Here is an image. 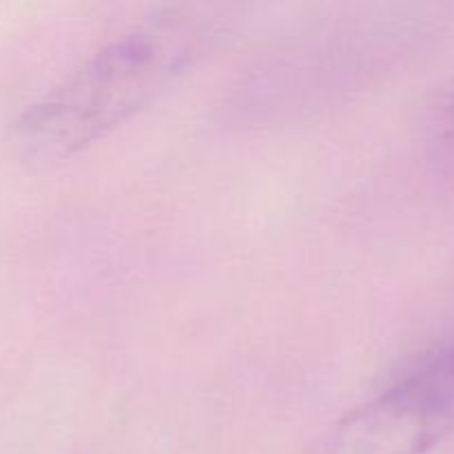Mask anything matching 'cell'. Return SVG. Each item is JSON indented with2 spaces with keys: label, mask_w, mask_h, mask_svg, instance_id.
Segmentation results:
<instances>
[{
  "label": "cell",
  "mask_w": 454,
  "mask_h": 454,
  "mask_svg": "<svg viewBox=\"0 0 454 454\" xmlns=\"http://www.w3.org/2000/svg\"><path fill=\"white\" fill-rule=\"evenodd\" d=\"M233 4H173L80 62L13 122V146L34 167L75 158L173 89L238 27Z\"/></svg>",
  "instance_id": "6da1fadb"
},
{
  "label": "cell",
  "mask_w": 454,
  "mask_h": 454,
  "mask_svg": "<svg viewBox=\"0 0 454 454\" xmlns=\"http://www.w3.org/2000/svg\"><path fill=\"white\" fill-rule=\"evenodd\" d=\"M454 433V340L353 408L310 454H428Z\"/></svg>",
  "instance_id": "7a4b0ae2"
},
{
  "label": "cell",
  "mask_w": 454,
  "mask_h": 454,
  "mask_svg": "<svg viewBox=\"0 0 454 454\" xmlns=\"http://www.w3.org/2000/svg\"><path fill=\"white\" fill-rule=\"evenodd\" d=\"M434 122H437V131L442 133V137L454 142V91L442 102Z\"/></svg>",
  "instance_id": "3957f363"
}]
</instances>
